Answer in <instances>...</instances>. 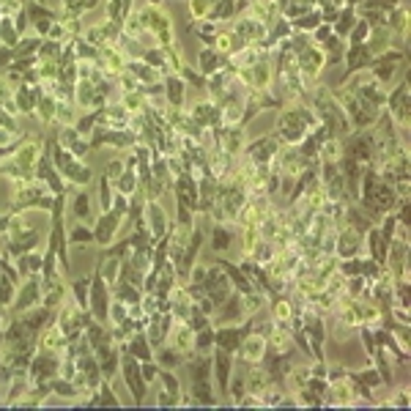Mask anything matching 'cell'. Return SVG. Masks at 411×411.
Listing matches in <instances>:
<instances>
[{"label":"cell","instance_id":"cell-1","mask_svg":"<svg viewBox=\"0 0 411 411\" xmlns=\"http://www.w3.org/2000/svg\"><path fill=\"white\" fill-rule=\"evenodd\" d=\"M318 126V115L307 107H291V110H282L280 118H277V126H274V137L285 146H296L302 143L310 129Z\"/></svg>","mask_w":411,"mask_h":411},{"label":"cell","instance_id":"cell-2","mask_svg":"<svg viewBox=\"0 0 411 411\" xmlns=\"http://www.w3.org/2000/svg\"><path fill=\"white\" fill-rule=\"evenodd\" d=\"M110 296H113V293H110V285L104 282L99 266H93V274H91V293H88V313H91L96 321H102V324L110 321V302H113Z\"/></svg>","mask_w":411,"mask_h":411},{"label":"cell","instance_id":"cell-3","mask_svg":"<svg viewBox=\"0 0 411 411\" xmlns=\"http://www.w3.org/2000/svg\"><path fill=\"white\" fill-rule=\"evenodd\" d=\"M118 373H121L126 390L135 395V406H143V403H146V395H148V384H146V379H143V373H140V362L124 351V354H121V370H118Z\"/></svg>","mask_w":411,"mask_h":411},{"label":"cell","instance_id":"cell-4","mask_svg":"<svg viewBox=\"0 0 411 411\" xmlns=\"http://www.w3.org/2000/svg\"><path fill=\"white\" fill-rule=\"evenodd\" d=\"M60 362H63V359H60L55 351L36 348V354H33V359H30V365H27L30 381L36 384V381H49V379L60 376Z\"/></svg>","mask_w":411,"mask_h":411},{"label":"cell","instance_id":"cell-5","mask_svg":"<svg viewBox=\"0 0 411 411\" xmlns=\"http://www.w3.org/2000/svg\"><path fill=\"white\" fill-rule=\"evenodd\" d=\"M249 332H252V318H247L244 326H238V324H225V326L214 329V348H222V351H227V354H238L241 340H244Z\"/></svg>","mask_w":411,"mask_h":411},{"label":"cell","instance_id":"cell-6","mask_svg":"<svg viewBox=\"0 0 411 411\" xmlns=\"http://www.w3.org/2000/svg\"><path fill=\"white\" fill-rule=\"evenodd\" d=\"M280 154V140L274 135H266V137H258L255 143H249L244 148V157L249 159V165H271Z\"/></svg>","mask_w":411,"mask_h":411},{"label":"cell","instance_id":"cell-7","mask_svg":"<svg viewBox=\"0 0 411 411\" xmlns=\"http://www.w3.org/2000/svg\"><path fill=\"white\" fill-rule=\"evenodd\" d=\"M121 222H124V216H118L113 211H102L96 216V222H93V244H99L102 249L110 247L115 241V236H118Z\"/></svg>","mask_w":411,"mask_h":411},{"label":"cell","instance_id":"cell-8","mask_svg":"<svg viewBox=\"0 0 411 411\" xmlns=\"http://www.w3.org/2000/svg\"><path fill=\"white\" fill-rule=\"evenodd\" d=\"M41 304V274H30L25 277L22 288H16V296H14V313H25L30 307Z\"/></svg>","mask_w":411,"mask_h":411},{"label":"cell","instance_id":"cell-9","mask_svg":"<svg viewBox=\"0 0 411 411\" xmlns=\"http://www.w3.org/2000/svg\"><path fill=\"white\" fill-rule=\"evenodd\" d=\"M244 315H247V310H244V296H241L238 291H230L227 299L214 310L211 321L219 324V326H225V324H238Z\"/></svg>","mask_w":411,"mask_h":411},{"label":"cell","instance_id":"cell-10","mask_svg":"<svg viewBox=\"0 0 411 411\" xmlns=\"http://www.w3.org/2000/svg\"><path fill=\"white\" fill-rule=\"evenodd\" d=\"M230 376H233V354H227L222 348H214L211 351V379L219 384V398L227 395Z\"/></svg>","mask_w":411,"mask_h":411},{"label":"cell","instance_id":"cell-11","mask_svg":"<svg viewBox=\"0 0 411 411\" xmlns=\"http://www.w3.org/2000/svg\"><path fill=\"white\" fill-rule=\"evenodd\" d=\"M387 102H390V118L395 121V124H403V129H409V82L403 80L390 96H387Z\"/></svg>","mask_w":411,"mask_h":411},{"label":"cell","instance_id":"cell-12","mask_svg":"<svg viewBox=\"0 0 411 411\" xmlns=\"http://www.w3.org/2000/svg\"><path fill=\"white\" fill-rule=\"evenodd\" d=\"M187 82L181 80V74H176V71H170V74H165L162 77V96H165V102L173 107V110H181L184 107V102H187Z\"/></svg>","mask_w":411,"mask_h":411},{"label":"cell","instance_id":"cell-13","mask_svg":"<svg viewBox=\"0 0 411 411\" xmlns=\"http://www.w3.org/2000/svg\"><path fill=\"white\" fill-rule=\"evenodd\" d=\"M143 216H146V225H148V233H151L154 241L162 238V236H168V230H170V219H168L165 208L157 203V201H146Z\"/></svg>","mask_w":411,"mask_h":411},{"label":"cell","instance_id":"cell-14","mask_svg":"<svg viewBox=\"0 0 411 411\" xmlns=\"http://www.w3.org/2000/svg\"><path fill=\"white\" fill-rule=\"evenodd\" d=\"M346 80L351 77V74H357V71H362V69H370V63H373V52H370V47L368 44H346Z\"/></svg>","mask_w":411,"mask_h":411},{"label":"cell","instance_id":"cell-15","mask_svg":"<svg viewBox=\"0 0 411 411\" xmlns=\"http://www.w3.org/2000/svg\"><path fill=\"white\" fill-rule=\"evenodd\" d=\"M266 351H269L266 337H263V335H258V332H249V335L241 340V348H238L241 359H244V362H249V365H260V362H263V357H266Z\"/></svg>","mask_w":411,"mask_h":411},{"label":"cell","instance_id":"cell-16","mask_svg":"<svg viewBox=\"0 0 411 411\" xmlns=\"http://www.w3.org/2000/svg\"><path fill=\"white\" fill-rule=\"evenodd\" d=\"M60 176H63L71 187H88V184L93 181V170H91V165L82 162V159H77V157L60 168Z\"/></svg>","mask_w":411,"mask_h":411},{"label":"cell","instance_id":"cell-17","mask_svg":"<svg viewBox=\"0 0 411 411\" xmlns=\"http://www.w3.org/2000/svg\"><path fill=\"white\" fill-rule=\"evenodd\" d=\"M16 318L30 329V335L38 337V332L55 318V313H52L49 307H44V304H36V307H30V310H25V313H16Z\"/></svg>","mask_w":411,"mask_h":411},{"label":"cell","instance_id":"cell-18","mask_svg":"<svg viewBox=\"0 0 411 411\" xmlns=\"http://www.w3.org/2000/svg\"><path fill=\"white\" fill-rule=\"evenodd\" d=\"M219 266H222V271L227 274V280H230V285L241 293V296H247V293H252L255 291V285H252V280H249V274L241 269V266H236V263H230V260H219Z\"/></svg>","mask_w":411,"mask_h":411},{"label":"cell","instance_id":"cell-19","mask_svg":"<svg viewBox=\"0 0 411 411\" xmlns=\"http://www.w3.org/2000/svg\"><path fill=\"white\" fill-rule=\"evenodd\" d=\"M124 351L129 354V357H135L137 362H146V359H154V346L148 343V337H146V329H140V332H135L126 343H124Z\"/></svg>","mask_w":411,"mask_h":411},{"label":"cell","instance_id":"cell-20","mask_svg":"<svg viewBox=\"0 0 411 411\" xmlns=\"http://www.w3.org/2000/svg\"><path fill=\"white\" fill-rule=\"evenodd\" d=\"M359 247H362V233L354 230L351 225L343 227L340 236H337V255H340V260H343V258H354V255H359Z\"/></svg>","mask_w":411,"mask_h":411},{"label":"cell","instance_id":"cell-21","mask_svg":"<svg viewBox=\"0 0 411 411\" xmlns=\"http://www.w3.org/2000/svg\"><path fill=\"white\" fill-rule=\"evenodd\" d=\"M168 340H170V343H173V348H176V351H181L184 357L195 351V332L190 329V324H187V321H181L176 329H170Z\"/></svg>","mask_w":411,"mask_h":411},{"label":"cell","instance_id":"cell-22","mask_svg":"<svg viewBox=\"0 0 411 411\" xmlns=\"http://www.w3.org/2000/svg\"><path fill=\"white\" fill-rule=\"evenodd\" d=\"M225 66H227V58L219 55L214 47H203V49L198 52V71H201L203 77L219 71V69H225Z\"/></svg>","mask_w":411,"mask_h":411},{"label":"cell","instance_id":"cell-23","mask_svg":"<svg viewBox=\"0 0 411 411\" xmlns=\"http://www.w3.org/2000/svg\"><path fill=\"white\" fill-rule=\"evenodd\" d=\"M208 247L219 255H225L230 247H233V230L225 225V222H214V227H211V233H208Z\"/></svg>","mask_w":411,"mask_h":411},{"label":"cell","instance_id":"cell-24","mask_svg":"<svg viewBox=\"0 0 411 411\" xmlns=\"http://www.w3.org/2000/svg\"><path fill=\"white\" fill-rule=\"evenodd\" d=\"M190 398L195 401V406H216V403H219V398L214 395L211 379H198V381H190Z\"/></svg>","mask_w":411,"mask_h":411},{"label":"cell","instance_id":"cell-25","mask_svg":"<svg viewBox=\"0 0 411 411\" xmlns=\"http://www.w3.org/2000/svg\"><path fill=\"white\" fill-rule=\"evenodd\" d=\"M154 362L162 368V370H176V368H181L184 365V354L181 351H176L173 346H157L154 348Z\"/></svg>","mask_w":411,"mask_h":411},{"label":"cell","instance_id":"cell-26","mask_svg":"<svg viewBox=\"0 0 411 411\" xmlns=\"http://www.w3.org/2000/svg\"><path fill=\"white\" fill-rule=\"evenodd\" d=\"M71 214L80 219V222H85V225H93L96 219H93V201H91V195L85 192V190H77L74 192V198H71Z\"/></svg>","mask_w":411,"mask_h":411},{"label":"cell","instance_id":"cell-27","mask_svg":"<svg viewBox=\"0 0 411 411\" xmlns=\"http://www.w3.org/2000/svg\"><path fill=\"white\" fill-rule=\"evenodd\" d=\"M354 22H357V5H340L337 19L332 22V33L340 36V38H346L348 30L354 27Z\"/></svg>","mask_w":411,"mask_h":411},{"label":"cell","instance_id":"cell-28","mask_svg":"<svg viewBox=\"0 0 411 411\" xmlns=\"http://www.w3.org/2000/svg\"><path fill=\"white\" fill-rule=\"evenodd\" d=\"M346 38H340V36H329L324 44H318L321 47V52H324V60L329 63V66H335V63H340L343 60V55H346V44H343Z\"/></svg>","mask_w":411,"mask_h":411},{"label":"cell","instance_id":"cell-29","mask_svg":"<svg viewBox=\"0 0 411 411\" xmlns=\"http://www.w3.org/2000/svg\"><path fill=\"white\" fill-rule=\"evenodd\" d=\"M55 107H58V102H55V96L52 93H38V99H36V115H38V121L41 124H55Z\"/></svg>","mask_w":411,"mask_h":411},{"label":"cell","instance_id":"cell-30","mask_svg":"<svg viewBox=\"0 0 411 411\" xmlns=\"http://www.w3.org/2000/svg\"><path fill=\"white\" fill-rule=\"evenodd\" d=\"M115 192H121V195H126V198H132L137 190H140V176H137V170L135 168H126L115 181Z\"/></svg>","mask_w":411,"mask_h":411},{"label":"cell","instance_id":"cell-31","mask_svg":"<svg viewBox=\"0 0 411 411\" xmlns=\"http://www.w3.org/2000/svg\"><path fill=\"white\" fill-rule=\"evenodd\" d=\"M321 22H324V19H321V11H318V8H313V11H304V14L293 16V19H291V27H293V30H299V33H313Z\"/></svg>","mask_w":411,"mask_h":411},{"label":"cell","instance_id":"cell-32","mask_svg":"<svg viewBox=\"0 0 411 411\" xmlns=\"http://www.w3.org/2000/svg\"><path fill=\"white\" fill-rule=\"evenodd\" d=\"M296 310H299V307H293L285 296L274 293V302H271V318H274V324H288Z\"/></svg>","mask_w":411,"mask_h":411},{"label":"cell","instance_id":"cell-33","mask_svg":"<svg viewBox=\"0 0 411 411\" xmlns=\"http://www.w3.org/2000/svg\"><path fill=\"white\" fill-rule=\"evenodd\" d=\"M69 244L74 247H85V244H93V225H85V222H77L69 233H66Z\"/></svg>","mask_w":411,"mask_h":411},{"label":"cell","instance_id":"cell-34","mask_svg":"<svg viewBox=\"0 0 411 411\" xmlns=\"http://www.w3.org/2000/svg\"><path fill=\"white\" fill-rule=\"evenodd\" d=\"M71 296H74V302H77V307H82V310H88V293H91V277L88 274H82V277H77L71 285Z\"/></svg>","mask_w":411,"mask_h":411},{"label":"cell","instance_id":"cell-35","mask_svg":"<svg viewBox=\"0 0 411 411\" xmlns=\"http://www.w3.org/2000/svg\"><path fill=\"white\" fill-rule=\"evenodd\" d=\"M96 5H99V0H63V16L80 19L85 11H91V8H96Z\"/></svg>","mask_w":411,"mask_h":411},{"label":"cell","instance_id":"cell-36","mask_svg":"<svg viewBox=\"0 0 411 411\" xmlns=\"http://www.w3.org/2000/svg\"><path fill=\"white\" fill-rule=\"evenodd\" d=\"M99 118H102V107H93L91 113H85L77 124H74V129L82 135V137H91V132L96 129V124H99Z\"/></svg>","mask_w":411,"mask_h":411},{"label":"cell","instance_id":"cell-37","mask_svg":"<svg viewBox=\"0 0 411 411\" xmlns=\"http://www.w3.org/2000/svg\"><path fill=\"white\" fill-rule=\"evenodd\" d=\"M16 280H11L8 274L0 271V307H11L14 304V296H16Z\"/></svg>","mask_w":411,"mask_h":411},{"label":"cell","instance_id":"cell-38","mask_svg":"<svg viewBox=\"0 0 411 411\" xmlns=\"http://www.w3.org/2000/svg\"><path fill=\"white\" fill-rule=\"evenodd\" d=\"M41 41H44L41 36H19V41L14 44V58L16 55H36Z\"/></svg>","mask_w":411,"mask_h":411},{"label":"cell","instance_id":"cell-39","mask_svg":"<svg viewBox=\"0 0 411 411\" xmlns=\"http://www.w3.org/2000/svg\"><path fill=\"white\" fill-rule=\"evenodd\" d=\"M25 11H27V19H30V22H38V19H58V14H55L52 8H47V5H41L38 0L25 3Z\"/></svg>","mask_w":411,"mask_h":411},{"label":"cell","instance_id":"cell-40","mask_svg":"<svg viewBox=\"0 0 411 411\" xmlns=\"http://www.w3.org/2000/svg\"><path fill=\"white\" fill-rule=\"evenodd\" d=\"M368 36H370V25H368L362 16H357V22H354V27L348 30L346 41H348V44H365V41H368Z\"/></svg>","mask_w":411,"mask_h":411},{"label":"cell","instance_id":"cell-41","mask_svg":"<svg viewBox=\"0 0 411 411\" xmlns=\"http://www.w3.org/2000/svg\"><path fill=\"white\" fill-rule=\"evenodd\" d=\"M19 41V33L11 22V16H0V44L3 47H14Z\"/></svg>","mask_w":411,"mask_h":411},{"label":"cell","instance_id":"cell-42","mask_svg":"<svg viewBox=\"0 0 411 411\" xmlns=\"http://www.w3.org/2000/svg\"><path fill=\"white\" fill-rule=\"evenodd\" d=\"M195 351H203V354L214 351V326H203L195 332Z\"/></svg>","mask_w":411,"mask_h":411},{"label":"cell","instance_id":"cell-43","mask_svg":"<svg viewBox=\"0 0 411 411\" xmlns=\"http://www.w3.org/2000/svg\"><path fill=\"white\" fill-rule=\"evenodd\" d=\"M113 195H115L113 181H110L107 176H102V179H99V208H102V211H110V206H113Z\"/></svg>","mask_w":411,"mask_h":411},{"label":"cell","instance_id":"cell-44","mask_svg":"<svg viewBox=\"0 0 411 411\" xmlns=\"http://www.w3.org/2000/svg\"><path fill=\"white\" fill-rule=\"evenodd\" d=\"M227 395H230V401H233V406H238V401L247 395V384H244V379L241 376H230V384H227Z\"/></svg>","mask_w":411,"mask_h":411},{"label":"cell","instance_id":"cell-45","mask_svg":"<svg viewBox=\"0 0 411 411\" xmlns=\"http://www.w3.org/2000/svg\"><path fill=\"white\" fill-rule=\"evenodd\" d=\"M157 379L165 384L168 392H173V395L181 398V384H179V379H176V370H162V368H159V376H157Z\"/></svg>","mask_w":411,"mask_h":411},{"label":"cell","instance_id":"cell-46","mask_svg":"<svg viewBox=\"0 0 411 411\" xmlns=\"http://www.w3.org/2000/svg\"><path fill=\"white\" fill-rule=\"evenodd\" d=\"M340 274L343 277H357V274H362V258H343V263H340Z\"/></svg>","mask_w":411,"mask_h":411},{"label":"cell","instance_id":"cell-47","mask_svg":"<svg viewBox=\"0 0 411 411\" xmlns=\"http://www.w3.org/2000/svg\"><path fill=\"white\" fill-rule=\"evenodd\" d=\"M140 373H143L146 384H154L157 376H159V365H157L154 359H146V362H140Z\"/></svg>","mask_w":411,"mask_h":411},{"label":"cell","instance_id":"cell-48","mask_svg":"<svg viewBox=\"0 0 411 411\" xmlns=\"http://www.w3.org/2000/svg\"><path fill=\"white\" fill-rule=\"evenodd\" d=\"M110 211L126 219V214H129V198H126V195H121V192H115V195H113V206H110Z\"/></svg>","mask_w":411,"mask_h":411},{"label":"cell","instance_id":"cell-49","mask_svg":"<svg viewBox=\"0 0 411 411\" xmlns=\"http://www.w3.org/2000/svg\"><path fill=\"white\" fill-rule=\"evenodd\" d=\"M124 170H126V165H124V159H110V162L104 165V173H102V176H107L110 181H115V179H118V176H121Z\"/></svg>","mask_w":411,"mask_h":411},{"label":"cell","instance_id":"cell-50","mask_svg":"<svg viewBox=\"0 0 411 411\" xmlns=\"http://www.w3.org/2000/svg\"><path fill=\"white\" fill-rule=\"evenodd\" d=\"M157 406H159V409L179 406V395H173V392H168V390H159V392H157Z\"/></svg>","mask_w":411,"mask_h":411},{"label":"cell","instance_id":"cell-51","mask_svg":"<svg viewBox=\"0 0 411 411\" xmlns=\"http://www.w3.org/2000/svg\"><path fill=\"white\" fill-rule=\"evenodd\" d=\"M14 63V47H0V77L11 69Z\"/></svg>","mask_w":411,"mask_h":411},{"label":"cell","instance_id":"cell-52","mask_svg":"<svg viewBox=\"0 0 411 411\" xmlns=\"http://www.w3.org/2000/svg\"><path fill=\"white\" fill-rule=\"evenodd\" d=\"M329 36H332V25H329V22H321V25L313 30V41H315V44H324Z\"/></svg>","mask_w":411,"mask_h":411},{"label":"cell","instance_id":"cell-53","mask_svg":"<svg viewBox=\"0 0 411 411\" xmlns=\"http://www.w3.org/2000/svg\"><path fill=\"white\" fill-rule=\"evenodd\" d=\"M8 216H11V214H3V216H0V233L8 230Z\"/></svg>","mask_w":411,"mask_h":411}]
</instances>
